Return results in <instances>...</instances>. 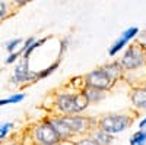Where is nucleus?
<instances>
[{
    "mask_svg": "<svg viewBox=\"0 0 146 145\" xmlns=\"http://www.w3.org/2000/svg\"><path fill=\"white\" fill-rule=\"evenodd\" d=\"M89 103L82 95L80 91H62L54 97V107L56 110L63 116L80 114L88 108Z\"/></svg>",
    "mask_w": 146,
    "mask_h": 145,
    "instance_id": "f257e3e1",
    "label": "nucleus"
},
{
    "mask_svg": "<svg viewBox=\"0 0 146 145\" xmlns=\"http://www.w3.org/2000/svg\"><path fill=\"white\" fill-rule=\"evenodd\" d=\"M133 122L131 116L124 114V113H110L101 117V120L98 122V128L105 130L107 134H120V132L126 130Z\"/></svg>",
    "mask_w": 146,
    "mask_h": 145,
    "instance_id": "f03ea898",
    "label": "nucleus"
},
{
    "mask_svg": "<svg viewBox=\"0 0 146 145\" xmlns=\"http://www.w3.org/2000/svg\"><path fill=\"white\" fill-rule=\"evenodd\" d=\"M118 62H120L121 67L124 69V72L140 69V67L146 66L145 48H142L136 43H133L131 45H127V48L124 50L123 56H121V59L118 60Z\"/></svg>",
    "mask_w": 146,
    "mask_h": 145,
    "instance_id": "7ed1b4c3",
    "label": "nucleus"
},
{
    "mask_svg": "<svg viewBox=\"0 0 146 145\" xmlns=\"http://www.w3.org/2000/svg\"><path fill=\"white\" fill-rule=\"evenodd\" d=\"M114 84L115 82L105 74V70L101 66L95 67L94 70L88 72V74L83 76V85L94 87V88H98V90H102V91H110L114 87Z\"/></svg>",
    "mask_w": 146,
    "mask_h": 145,
    "instance_id": "20e7f679",
    "label": "nucleus"
},
{
    "mask_svg": "<svg viewBox=\"0 0 146 145\" xmlns=\"http://www.w3.org/2000/svg\"><path fill=\"white\" fill-rule=\"evenodd\" d=\"M10 82L13 85H23V84H32L36 81V72L31 70L29 67V59H22L16 63L13 72H12Z\"/></svg>",
    "mask_w": 146,
    "mask_h": 145,
    "instance_id": "39448f33",
    "label": "nucleus"
},
{
    "mask_svg": "<svg viewBox=\"0 0 146 145\" xmlns=\"http://www.w3.org/2000/svg\"><path fill=\"white\" fill-rule=\"evenodd\" d=\"M34 136L36 144L40 145H58L62 141L58 138L57 132L54 130V128L51 126V123L48 122V119L34 128Z\"/></svg>",
    "mask_w": 146,
    "mask_h": 145,
    "instance_id": "423d86ee",
    "label": "nucleus"
},
{
    "mask_svg": "<svg viewBox=\"0 0 146 145\" xmlns=\"http://www.w3.org/2000/svg\"><path fill=\"white\" fill-rule=\"evenodd\" d=\"M63 120L67 123L70 130L73 132V135H83L85 132H89L92 129L94 120L86 116H80V114H72V116H62Z\"/></svg>",
    "mask_w": 146,
    "mask_h": 145,
    "instance_id": "0eeeda50",
    "label": "nucleus"
},
{
    "mask_svg": "<svg viewBox=\"0 0 146 145\" xmlns=\"http://www.w3.org/2000/svg\"><path fill=\"white\" fill-rule=\"evenodd\" d=\"M140 32L139 27H129L127 29H124L123 32L120 34V37L111 44V47L108 48V54L114 57L117 56L121 50H124V48L130 44V41H133L136 38V35Z\"/></svg>",
    "mask_w": 146,
    "mask_h": 145,
    "instance_id": "6e6552de",
    "label": "nucleus"
},
{
    "mask_svg": "<svg viewBox=\"0 0 146 145\" xmlns=\"http://www.w3.org/2000/svg\"><path fill=\"white\" fill-rule=\"evenodd\" d=\"M130 100L131 104L137 110H146V81L142 85L133 87V90L130 91Z\"/></svg>",
    "mask_w": 146,
    "mask_h": 145,
    "instance_id": "1a4fd4ad",
    "label": "nucleus"
},
{
    "mask_svg": "<svg viewBox=\"0 0 146 145\" xmlns=\"http://www.w3.org/2000/svg\"><path fill=\"white\" fill-rule=\"evenodd\" d=\"M48 122L51 123V126L54 128V130L57 132L58 138L62 141H67L75 136L73 132L70 130V128L67 126V123L63 120V117H51V119H48Z\"/></svg>",
    "mask_w": 146,
    "mask_h": 145,
    "instance_id": "9d476101",
    "label": "nucleus"
},
{
    "mask_svg": "<svg viewBox=\"0 0 146 145\" xmlns=\"http://www.w3.org/2000/svg\"><path fill=\"white\" fill-rule=\"evenodd\" d=\"M82 95L86 98V101L89 104L92 103H100L101 100L105 98V92L107 91H102V90H98V88H94V87H86V85H83L82 90H80Z\"/></svg>",
    "mask_w": 146,
    "mask_h": 145,
    "instance_id": "9b49d317",
    "label": "nucleus"
},
{
    "mask_svg": "<svg viewBox=\"0 0 146 145\" xmlns=\"http://www.w3.org/2000/svg\"><path fill=\"white\" fill-rule=\"evenodd\" d=\"M101 67L105 70V74H107L110 78H111L114 82H117L118 79H121V78H123V75H124V69L121 67V65H120L118 60H114V62H108V63L102 65Z\"/></svg>",
    "mask_w": 146,
    "mask_h": 145,
    "instance_id": "f8f14e48",
    "label": "nucleus"
},
{
    "mask_svg": "<svg viewBox=\"0 0 146 145\" xmlns=\"http://www.w3.org/2000/svg\"><path fill=\"white\" fill-rule=\"evenodd\" d=\"M92 139H95L96 142H98L100 145H111L114 138L111 134H107L105 130L102 129H91V135H89Z\"/></svg>",
    "mask_w": 146,
    "mask_h": 145,
    "instance_id": "ddd939ff",
    "label": "nucleus"
},
{
    "mask_svg": "<svg viewBox=\"0 0 146 145\" xmlns=\"http://www.w3.org/2000/svg\"><path fill=\"white\" fill-rule=\"evenodd\" d=\"M60 60H62V59H57L56 62H53L50 66H47V67H44V69L36 72V81H42V79L48 78L50 75H53L54 72L58 69V66H60Z\"/></svg>",
    "mask_w": 146,
    "mask_h": 145,
    "instance_id": "4468645a",
    "label": "nucleus"
},
{
    "mask_svg": "<svg viewBox=\"0 0 146 145\" xmlns=\"http://www.w3.org/2000/svg\"><path fill=\"white\" fill-rule=\"evenodd\" d=\"M47 40H48V37H42V38H38V40L35 38V41H34V43H32V44H31V45L27 48L25 53L22 54V59H29V57H31V54H32V53L36 50V48H40L41 45H44Z\"/></svg>",
    "mask_w": 146,
    "mask_h": 145,
    "instance_id": "2eb2a0df",
    "label": "nucleus"
},
{
    "mask_svg": "<svg viewBox=\"0 0 146 145\" xmlns=\"http://www.w3.org/2000/svg\"><path fill=\"white\" fill-rule=\"evenodd\" d=\"M23 100H25V94H23V92H16V94L9 95L7 98H2V100H0V107H2V106H7V104H18V103H21Z\"/></svg>",
    "mask_w": 146,
    "mask_h": 145,
    "instance_id": "dca6fc26",
    "label": "nucleus"
},
{
    "mask_svg": "<svg viewBox=\"0 0 146 145\" xmlns=\"http://www.w3.org/2000/svg\"><path fill=\"white\" fill-rule=\"evenodd\" d=\"M130 145H146V129H139L130 138Z\"/></svg>",
    "mask_w": 146,
    "mask_h": 145,
    "instance_id": "f3484780",
    "label": "nucleus"
},
{
    "mask_svg": "<svg viewBox=\"0 0 146 145\" xmlns=\"http://www.w3.org/2000/svg\"><path fill=\"white\" fill-rule=\"evenodd\" d=\"M22 43H23V40L19 38V37L12 38V40H9V41L5 44V48H6V51H7V53H13V51L19 50V47L22 45Z\"/></svg>",
    "mask_w": 146,
    "mask_h": 145,
    "instance_id": "a211bd4d",
    "label": "nucleus"
},
{
    "mask_svg": "<svg viewBox=\"0 0 146 145\" xmlns=\"http://www.w3.org/2000/svg\"><path fill=\"white\" fill-rule=\"evenodd\" d=\"M69 44H70V37H64L60 40V47H58V53H57V59H62V56L67 51L69 48Z\"/></svg>",
    "mask_w": 146,
    "mask_h": 145,
    "instance_id": "6ab92c4d",
    "label": "nucleus"
},
{
    "mask_svg": "<svg viewBox=\"0 0 146 145\" xmlns=\"http://www.w3.org/2000/svg\"><path fill=\"white\" fill-rule=\"evenodd\" d=\"M22 56V51H21V48L19 50H16V51H13V53H9V56L6 57V60H5V63L9 66V65H15L18 60H19V57Z\"/></svg>",
    "mask_w": 146,
    "mask_h": 145,
    "instance_id": "aec40b11",
    "label": "nucleus"
},
{
    "mask_svg": "<svg viewBox=\"0 0 146 145\" xmlns=\"http://www.w3.org/2000/svg\"><path fill=\"white\" fill-rule=\"evenodd\" d=\"M12 128H13V123H12V122H6V123L0 125V139H5Z\"/></svg>",
    "mask_w": 146,
    "mask_h": 145,
    "instance_id": "412c9836",
    "label": "nucleus"
},
{
    "mask_svg": "<svg viewBox=\"0 0 146 145\" xmlns=\"http://www.w3.org/2000/svg\"><path fill=\"white\" fill-rule=\"evenodd\" d=\"M9 15H10V12H9V6H7V3L3 2V0H0V22L5 21Z\"/></svg>",
    "mask_w": 146,
    "mask_h": 145,
    "instance_id": "4be33fe9",
    "label": "nucleus"
},
{
    "mask_svg": "<svg viewBox=\"0 0 146 145\" xmlns=\"http://www.w3.org/2000/svg\"><path fill=\"white\" fill-rule=\"evenodd\" d=\"M75 145H100V144L95 139H92L91 136H85V138H80L79 141H76Z\"/></svg>",
    "mask_w": 146,
    "mask_h": 145,
    "instance_id": "5701e85b",
    "label": "nucleus"
},
{
    "mask_svg": "<svg viewBox=\"0 0 146 145\" xmlns=\"http://www.w3.org/2000/svg\"><path fill=\"white\" fill-rule=\"evenodd\" d=\"M136 44H139L142 48H146V31H143V32H139L137 35H136Z\"/></svg>",
    "mask_w": 146,
    "mask_h": 145,
    "instance_id": "b1692460",
    "label": "nucleus"
},
{
    "mask_svg": "<svg viewBox=\"0 0 146 145\" xmlns=\"http://www.w3.org/2000/svg\"><path fill=\"white\" fill-rule=\"evenodd\" d=\"M29 2H32V0H12V5L16 6V7H23L25 5H28Z\"/></svg>",
    "mask_w": 146,
    "mask_h": 145,
    "instance_id": "393cba45",
    "label": "nucleus"
},
{
    "mask_svg": "<svg viewBox=\"0 0 146 145\" xmlns=\"http://www.w3.org/2000/svg\"><path fill=\"white\" fill-rule=\"evenodd\" d=\"M139 129H146V117H143L139 122Z\"/></svg>",
    "mask_w": 146,
    "mask_h": 145,
    "instance_id": "a878e982",
    "label": "nucleus"
},
{
    "mask_svg": "<svg viewBox=\"0 0 146 145\" xmlns=\"http://www.w3.org/2000/svg\"><path fill=\"white\" fill-rule=\"evenodd\" d=\"M7 145H19V144H7Z\"/></svg>",
    "mask_w": 146,
    "mask_h": 145,
    "instance_id": "bb28decb",
    "label": "nucleus"
},
{
    "mask_svg": "<svg viewBox=\"0 0 146 145\" xmlns=\"http://www.w3.org/2000/svg\"><path fill=\"white\" fill-rule=\"evenodd\" d=\"M145 54H146V48H145Z\"/></svg>",
    "mask_w": 146,
    "mask_h": 145,
    "instance_id": "cd10ccee",
    "label": "nucleus"
}]
</instances>
